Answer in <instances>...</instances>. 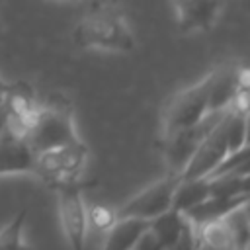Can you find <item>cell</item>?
I'll return each mask as SVG.
<instances>
[{"instance_id":"cell-1","label":"cell","mask_w":250,"mask_h":250,"mask_svg":"<svg viewBox=\"0 0 250 250\" xmlns=\"http://www.w3.org/2000/svg\"><path fill=\"white\" fill-rule=\"evenodd\" d=\"M72 39L80 49H100L115 53H131L135 49V37L127 20L115 10H98L82 18Z\"/></svg>"},{"instance_id":"cell-2","label":"cell","mask_w":250,"mask_h":250,"mask_svg":"<svg viewBox=\"0 0 250 250\" xmlns=\"http://www.w3.org/2000/svg\"><path fill=\"white\" fill-rule=\"evenodd\" d=\"M25 141L35 154L70 143H78L80 137L74 125L72 111L64 105L39 107L25 133Z\"/></svg>"},{"instance_id":"cell-3","label":"cell","mask_w":250,"mask_h":250,"mask_svg":"<svg viewBox=\"0 0 250 250\" xmlns=\"http://www.w3.org/2000/svg\"><path fill=\"white\" fill-rule=\"evenodd\" d=\"M88 146L78 141L35 154L33 174L53 186L76 184L88 164Z\"/></svg>"},{"instance_id":"cell-4","label":"cell","mask_w":250,"mask_h":250,"mask_svg":"<svg viewBox=\"0 0 250 250\" xmlns=\"http://www.w3.org/2000/svg\"><path fill=\"white\" fill-rule=\"evenodd\" d=\"M209 84H211V74L203 76L199 82L180 90L178 94H174L168 102V105L164 107V115H162V123H164V133L166 137L191 127L195 123H199L207 111H209Z\"/></svg>"},{"instance_id":"cell-5","label":"cell","mask_w":250,"mask_h":250,"mask_svg":"<svg viewBox=\"0 0 250 250\" xmlns=\"http://www.w3.org/2000/svg\"><path fill=\"white\" fill-rule=\"evenodd\" d=\"M180 176L168 174L152 182L150 186L135 193L129 201H125L119 209H115L117 219H141L146 223L156 219L158 215H162L164 211L172 207V195H174V188Z\"/></svg>"},{"instance_id":"cell-6","label":"cell","mask_w":250,"mask_h":250,"mask_svg":"<svg viewBox=\"0 0 250 250\" xmlns=\"http://www.w3.org/2000/svg\"><path fill=\"white\" fill-rule=\"evenodd\" d=\"M57 211L62 234L70 246V250L86 248V232H88V215L82 191L76 184L57 186Z\"/></svg>"},{"instance_id":"cell-7","label":"cell","mask_w":250,"mask_h":250,"mask_svg":"<svg viewBox=\"0 0 250 250\" xmlns=\"http://www.w3.org/2000/svg\"><path fill=\"white\" fill-rule=\"evenodd\" d=\"M227 119H229V109L219 117V121L201 139L195 152L184 166L180 178H207L217 168V164L229 154Z\"/></svg>"},{"instance_id":"cell-8","label":"cell","mask_w":250,"mask_h":250,"mask_svg":"<svg viewBox=\"0 0 250 250\" xmlns=\"http://www.w3.org/2000/svg\"><path fill=\"white\" fill-rule=\"evenodd\" d=\"M227 111V109H225ZM225 111H207V115L186 129H180L172 135H168V146H166V160L170 166V174L180 176L184 166L188 164V160L191 158V154L195 152L197 145L201 143V139L209 133V129L219 121V117Z\"/></svg>"},{"instance_id":"cell-9","label":"cell","mask_w":250,"mask_h":250,"mask_svg":"<svg viewBox=\"0 0 250 250\" xmlns=\"http://www.w3.org/2000/svg\"><path fill=\"white\" fill-rule=\"evenodd\" d=\"M223 2L225 0H172L180 31L193 33L209 29L217 20Z\"/></svg>"},{"instance_id":"cell-10","label":"cell","mask_w":250,"mask_h":250,"mask_svg":"<svg viewBox=\"0 0 250 250\" xmlns=\"http://www.w3.org/2000/svg\"><path fill=\"white\" fill-rule=\"evenodd\" d=\"M33 162L35 152L29 148L27 141L4 129L0 135V176L33 172Z\"/></svg>"},{"instance_id":"cell-11","label":"cell","mask_w":250,"mask_h":250,"mask_svg":"<svg viewBox=\"0 0 250 250\" xmlns=\"http://www.w3.org/2000/svg\"><path fill=\"white\" fill-rule=\"evenodd\" d=\"M211 74L209 84V111H225L232 105L238 88H248L240 84L236 68H217Z\"/></svg>"},{"instance_id":"cell-12","label":"cell","mask_w":250,"mask_h":250,"mask_svg":"<svg viewBox=\"0 0 250 250\" xmlns=\"http://www.w3.org/2000/svg\"><path fill=\"white\" fill-rule=\"evenodd\" d=\"M248 203V195H236V197H219V195H209L207 199H203L201 203H197L195 207H191L189 211L184 213V217L189 221V225L193 229L223 219L227 213H230L232 209H236L238 205Z\"/></svg>"},{"instance_id":"cell-13","label":"cell","mask_w":250,"mask_h":250,"mask_svg":"<svg viewBox=\"0 0 250 250\" xmlns=\"http://www.w3.org/2000/svg\"><path fill=\"white\" fill-rule=\"evenodd\" d=\"M148 223L141 219H117L115 225L105 232L102 250H133Z\"/></svg>"},{"instance_id":"cell-14","label":"cell","mask_w":250,"mask_h":250,"mask_svg":"<svg viewBox=\"0 0 250 250\" xmlns=\"http://www.w3.org/2000/svg\"><path fill=\"white\" fill-rule=\"evenodd\" d=\"M207 197H209L207 178H180L176 188H174L172 209L186 213Z\"/></svg>"},{"instance_id":"cell-15","label":"cell","mask_w":250,"mask_h":250,"mask_svg":"<svg viewBox=\"0 0 250 250\" xmlns=\"http://www.w3.org/2000/svg\"><path fill=\"white\" fill-rule=\"evenodd\" d=\"M186 225H188V219L184 217V213H180V211L170 207L168 211H164L156 219L148 221V230L162 244V248L168 250L180 238V234L184 232Z\"/></svg>"},{"instance_id":"cell-16","label":"cell","mask_w":250,"mask_h":250,"mask_svg":"<svg viewBox=\"0 0 250 250\" xmlns=\"http://www.w3.org/2000/svg\"><path fill=\"white\" fill-rule=\"evenodd\" d=\"M25 211H20L2 230H0V250H33L31 244L23 238V225H25Z\"/></svg>"},{"instance_id":"cell-17","label":"cell","mask_w":250,"mask_h":250,"mask_svg":"<svg viewBox=\"0 0 250 250\" xmlns=\"http://www.w3.org/2000/svg\"><path fill=\"white\" fill-rule=\"evenodd\" d=\"M86 215H88V223L98 232H107L117 221L115 209H111L107 205H94L90 211H86Z\"/></svg>"},{"instance_id":"cell-18","label":"cell","mask_w":250,"mask_h":250,"mask_svg":"<svg viewBox=\"0 0 250 250\" xmlns=\"http://www.w3.org/2000/svg\"><path fill=\"white\" fill-rule=\"evenodd\" d=\"M168 250H195V229L189 225V221H188L184 232L180 234V238Z\"/></svg>"},{"instance_id":"cell-19","label":"cell","mask_w":250,"mask_h":250,"mask_svg":"<svg viewBox=\"0 0 250 250\" xmlns=\"http://www.w3.org/2000/svg\"><path fill=\"white\" fill-rule=\"evenodd\" d=\"M4 129H6V109H4V105L0 104V135L4 133Z\"/></svg>"},{"instance_id":"cell-20","label":"cell","mask_w":250,"mask_h":250,"mask_svg":"<svg viewBox=\"0 0 250 250\" xmlns=\"http://www.w3.org/2000/svg\"><path fill=\"white\" fill-rule=\"evenodd\" d=\"M4 88H6V84H4V80H2V76H0V96L4 94Z\"/></svg>"},{"instance_id":"cell-21","label":"cell","mask_w":250,"mask_h":250,"mask_svg":"<svg viewBox=\"0 0 250 250\" xmlns=\"http://www.w3.org/2000/svg\"><path fill=\"white\" fill-rule=\"evenodd\" d=\"M0 104H2V96H0Z\"/></svg>"},{"instance_id":"cell-22","label":"cell","mask_w":250,"mask_h":250,"mask_svg":"<svg viewBox=\"0 0 250 250\" xmlns=\"http://www.w3.org/2000/svg\"><path fill=\"white\" fill-rule=\"evenodd\" d=\"M111 2H119V0H111Z\"/></svg>"}]
</instances>
